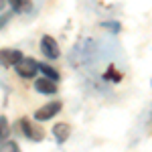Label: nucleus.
Wrapping results in <instances>:
<instances>
[{"label": "nucleus", "instance_id": "nucleus-6", "mask_svg": "<svg viewBox=\"0 0 152 152\" xmlns=\"http://www.w3.org/2000/svg\"><path fill=\"white\" fill-rule=\"evenodd\" d=\"M57 81H53V79H49V77H41V79H37L35 81V89L39 94H45V95H53L57 94Z\"/></svg>", "mask_w": 152, "mask_h": 152}, {"label": "nucleus", "instance_id": "nucleus-9", "mask_svg": "<svg viewBox=\"0 0 152 152\" xmlns=\"http://www.w3.org/2000/svg\"><path fill=\"white\" fill-rule=\"evenodd\" d=\"M8 134H10V126H8V120L4 116H0V144L4 140H8Z\"/></svg>", "mask_w": 152, "mask_h": 152}, {"label": "nucleus", "instance_id": "nucleus-4", "mask_svg": "<svg viewBox=\"0 0 152 152\" xmlns=\"http://www.w3.org/2000/svg\"><path fill=\"white\" fill-rule=\"evenodd\" d=\"M23 59V53L18 49H0V65L2 67H14Z\"/></svg>", "mask_w": 152, "mask_h": 152}, {"label": "nucleus", "instance_id": "nucleus-1", "mask_svg": "<svg viewBox=\"0 0 152 152\" xmlns=\"http://www.w3.org/2000/svg\"><path fill=\"white\" fill-rule=\"evenodd\" d=\"M14 71H16L20 77H24V79H31V77L37 75V71H41V69H39V63H37L35 59L23 57L16 65H14Z\"/></svg>", "mask_w": 152, "mask_h": 152}, {"label": "nucleus", "instance_id": "nucleus-12", "mask_svg": "<svg viewBox=\"0 0 152 152\" xmlns=\"http://www.w3.org/2000/svg\"><path fill=\"white\" fill-rule=\"evenodd\" d=\"M4 6H6V0H0V12L4 10Z\"/></svg>", "mask_w": 152, "mask_h": 152}, {"label": "nucleus", "instance_id": "nucleus-8", "mask_svg": "<svg viewBox=\"0 0 152 152\" xmlns=\"http://www.w3.org/2000/svg\"><path fill=\"white\" fill-rule=\"evenodd\" d=\"M39 69L43 71V75H45V77L53 79V81H57V79H59V71L55 69V67L47 65V63H39Z\"/></svg>", "mask_w": 152, "mask_h": 152}, {"label": "nucleus", "instance_id": "nucleus-7", "mask_svg": "<svg viewBox=\"0 0 152 152\" xmlns=\"http://www.w3.org/2000/svg\"><path fill=\"white\" fill-rule=\"evenodd\" d=\"M53 134H55V140H57L59 144H63V142H67V138H69L71 126L65 124V122H59V124L53 126Z\"/></svg>", "mask_w": 152, "mask_h": 152}, {"label": "nucleus", "instance_id": "nucleus-10", "mask_svg": "<svg viewBox=\"0 0 152 152\" xmlns=\"http://www.w3.org/2000/svg\"><path fill=\"white\" fill-rule=\"evenodd\" d=\"M0 152H18V144L14 140H4L0 144Z\"/></svg>", "mask_w": 152, "mask_h": 152}, {"label": "nucleus", "instance_id": "nucleus-5", "mask_svg": "<svg viewBox=\"0 0 152 152\" xmlns=\"http://www.w3.org/2000/svg\"><path fill=\"white\" fill-rule=\"evenodd\" d=\"M20 128H23V132H24L26 138H31V140H35V142L43 140V130L37 128L28 118H23V120H20Z\"/></svg>", "mask_w": 152, "mask_h": 152}, {"label": "nucleus", "instance_id": "nucleus-11", "mask_svg": "<svg viewBox=\"0 0 152 152\" xmlns=\"http://www.w3.org/2000/svg\"><path fill=\"white\" fill-rule=\"evenodd\" d=\"M12 6V10L14 12H23L26 10V6H28V0H8Z\"/></svg>", "mask_w": 152, "mask_h": 152}, {"label": "nucleus", "instance_id": "nucleus-3", "mask_svg": "<svg viewBox=\"0 0 152 152\" xmlns=\"http://www.w3.org/2000/svg\"><path fill=\"white\" fill-rule=\"evenodd\" d=\"M41 53L45 55L47 59H57L59 57V45L53 37H41Z\"/></svg>", "mask_w": 152, "mask_h": 152}, {"label": "nucleus", "instance_id": "nucleus-2", "mask_svg": "<svg viewBox=\"0 0 152 152\" xmlns=\"http://www.w3.org/2000/svg\"><path fill=\"white\" fill-rule=\"evenodd\" d=\"M61 107H63L61 102H47L43 107H39L35 112V120L37 122H47V120L57 116L59 112H61Z\"/></svg>", "mask_w": 152, "mask_h": 152}]
</instances>
